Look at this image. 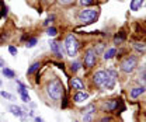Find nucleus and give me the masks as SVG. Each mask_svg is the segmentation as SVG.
I'll return each mask as SVG.
<instances>
[{"instance_id":"f257e3e1","label":"nucleus","mask_w":146,"mask_h":122,"mask_svg":"<svg viewBox=\"0 0 146 122\" xmlns=\"http://www.w3.org/2000/svg\"><path fill=\"white\" fill-rule=\"evenodd\" d=\"M46 93H48V97H49L51 100L59 101V100L62 98V95H63V86H62L60 80H59V79L52 80V82L48 84V87H46Z\"/></svg>"},{"instance_id":"f03ea898","label":"nucleus","mask_w":146,"mask_h":122,"mask_svg":"<svg viewBox=\"0 0 146 122\" xmlns=\"http://www.w3.org/2000/svg\"><path fill=\"white\" fill-rule=\"evenodd\" d=\"M65 48H66V52H68V56L70 58H74L77 55V51H79V42L76 39V36L73 34H69L65 39Z\"/></svg>"},{"instance_id":"7ed1b4c3","label":"nucleus","mask_w":146,"mask_h":122,"mask_svg":"<svg viewBox=\"0 0 146 122\" xmlns=\"http://www.w3.org/2000/svg\"><path fill=\"white\" fill-rule=\"evenodd\" d=\"M98 17V10L96 9H84L79 13V21L83 24H91Z\"/></svg>"},{"instance_id":"20e7f679","label":"nucleus","mask_w":146,"mask_h":122,"mask_svg":"<svg viewBox=\"0 0 146 122\" xmlns=\"http://www.w3.org/2000/svg\"><path fill=\"white\" fill-rule=\"evenodd\" d=\"M136 65H138L136 56H128L121 62V70L124 73H132L135 70V68H136Z\"/></svg>"},{"instance_id":"39448f33","label":"nucleus","mask_w":146,"mask_h":122,"mask_svg":"<svg viewBox=\"0 0 146 122\" xmlns=\"http://www.w3.org/2000/svg\"><path fill=\"white\" fill-rule=\"evenodd\" d=\"M106 73H107V77H106V82H104L103 88H106V90H111V88H114V86H115L117 72H115V70H112V69H108V70H106Z\"/></svg>"},{"instance_id":"423d86ee","label":"nucleus","mask_w":146,"mask_h":122,"mask_svg":"<svg viewBox=\"0 0 146 122\" xmlns=\"http://www.w3.org/2000/svg\"><path fill=\"white\" fill-rule=\"evenodd\" d=\"M97 62V53L94 52V49H87V52L84 55V65L87 68H93Z\"/></svg>"},{"instance_id":"0eeeda50","label":"nucleus","mask_w":146,"mask_h":122,"mask_svg":"<svg viewBox=\"0 0 146 122\" xmlns=\"http://www.w3.org/2000/svg\"><path fill=\"white\" fill-rule=\"evenodd\" d=\"M106 77H107L106 70H98V72H96V73L93 74V82H94L96 86L103 87V86H104V82H106Z\"/></svg>"},{"instance_id":"6e6552de","label":"nucleus","mask_w":146,"mask_h":122,"mask_svg":"<svg viewBox=\"0 0 146 122\" xmlns=\"http://www.w3.org/2000/svg\"><path fill=\"white\" fill-rule=\"evenodd\" d=\"M49 48H51V51H52L58 58H63V48H62V45H60L59 42L51 41V42H49Z\"/></svg>"},{"instance_id":"1a4fd4ad","label":"nucleus","mask_w":146,"mask_h":122,"mask_svg":"<svg viewBox=\"0 0 146 122\" xmlns=\"http://www.w3.org/2000/svg\"><path fill=\"white\" fill-rule=\"evenodd\" d=\"M89 98V93H86V91H83V90H80V91H77L74 95H73V101L76 103V104H80V103H84L86 100Z\"/></svg>"},{"instance_id":"9d476101","label":"nucleus","mask_w":146,"mask_h":122,"mask_svg":"<svg viewBox=\"0 0 146 122\" xmlns=\"http://www.w3.org/2000/svg\"><path fill=\"white\" fill-rule=\"evenodd\" d=\"M145 91H146L145 86H136V87H133L132 90H131L129 95H131V98H132V100H136V98H138V97H141Z\"/></svg>"},{"instance_id":"9b49d317","label":"nucleus","mask_w":146,"mask_h":122,"mask_svg":"<svg viewBox=\"0 0 146 122\" xmlns=\"http://www.w3.org/2000/svg\"><path fill=\"white\" fill-rule=\"evenodd\" d=\"M9 109H10V112L14 115V117H18V118H25V114H24V111L21 109V107H18V105H10L9 107Z\"/></svg>"},{"instance_id":"f8f14e48","label":"nucleus","mask_w":146,"mask_h":122,"mask_svg":"<svg viewBox=\"0 0 146 122\" xmlns=\"http://www.w3.org/2000/svg\"><path fill=\"white\" fill-rule=\"evenodd\" d=\"M69 83H70L72 88L77 90V91H80V90H83V88H84V84H83V82H82V80H80L79 77H72Z\"/></svg>"},{"instance_id":"ddd939ff","label":"nucleus","mask_w":146,"mask_h":122,"mask_svg":"<svg viewBox=\"0 0 146 122\" xmlns=\"http://www.w3.org/2000/svg\"><path fill=\"white\" fill-rule=\"evenodd\" d=\"M143 3H145V0H132L131 1V10L132 11H138L143 6Z\"/></svg>"},{"instance_id":"4468645a","label":"nucleus","mask_w":146,"mask_h":122,"mask_svg":"<svg viewBox=\"0 0 146 122\" xmlns=\"http://www.w3.org/2000/svg\"><path fill=\"white\" fill-rule=\"evenodd\" d=\"M115 55H117V49H115V48H110L108 51L104 52L103 58H104V60H110V59H112Z\"/></svg>"},{"instance_id":"2eb2a0df","label":"nucleus","mask_w":146,"mask_h":122,"mask_svg":"<svg viewBox=\"0 0 146 122\" xmlns=\"http://www.w3.org/2000/svg\"><path fill=\"white\" fill-rule=\"evenodd\" d=\"M39 68H41V63H39V62H34V63H33V65L28 68V70H27V74H28V76L34 74V73H35Z\"/></svg>"},{"instance_id":"dca6fc26","label":"nucleus","mask_w":146,"mask_h":122,"mask_svg":"<svg viewBox=\"0 0 146 122\" xmlns=\"http://www.w3.org/2000/svg\"><path fill=\"white\" fill-rule=\"evenodd\" d=\"M117 105H118V103H117L115 100H111V101H108V103L104 104V108H106L107 111H114V109L117 108Z\"/></svg>"},{"instance_id":"f3484780","label":"nucleus","mask_w":146,"mask_h":122,"mask_svg":"<svg viewBox=\"0 0 146 122\" xmlns=\"http://www.w3.org/2000/svg\"><path fill=\"white\" fill-rule=\"evenodd\" d=\"M3 74H4L7 79H14V76H16L14 70L9 69V68H4V69H3Z\"/></svg>"},{"instance_id":"a211bd4d","label":"nucleus","mask_w":146,"mask_h":122,"mask_svg":"<svg viewBox=\"0 0 146 122\" xmlns=\"http://www.w3.org/2000/svg\"><path fill=\"white\" fill-rule=\"evenodd\" d=\"M133 48L138 51V52H141V53H145L146 52V45L145 44H139V42H135L133 44Z\"/></svg>"},{"instance_id":"6ab92c4d","label":"nucleus","mask_w":146,"mask_h":122,"mask_svg":"<svg viewBox=\"0 0 146 122\" xmlns=\"http://www.w3.org/2000/svg\"><path fill=\"white\" fill-rule=\"evenodd\" d=\"M96 117V112H89V114H83V122H93Z\"/></svg>"},{"instance_id":"aec40b11","label":"nucleus","mask_w":146,"mask_h":122,"mask_svg":"<svg viewBox=\"0 0 146 122\" xmlns=\"http://www.w3.org/2000/svg\"><path fill=\"white\" fill-rule=\"evenodd\" d=\"M124 39H125V34H124V32H119V34L115 35L114 42H115V44H122V42H124Z\"/></svg>"},{"instance_id":"412c9836","label":"nucleus","mask_w":146,"mask_h":122,"mask_svg":"<svg viewBox=\"0 0 146 122\" xmlns=\"http://www.w3.org/2000/svg\"><path fill=\"white\" fill-rule=\"evenodd\" d=\"M36 42H38L36 38H30V39L25 42V46H27V48H34V46L36 45Z\"/></svg>"},{"instance_id":"4be33fe9","label":"nucleus","mask_w":146,"mask_h":122,"mask_svg":"<svg viewBox=\"0 0 146 122\" xmlns=\"http://www.w3.org/2000/svg\"><path fill=\"white\" fill-rule=\"evenodd\" d=\"M83 114H89V112H96V105L94 104H89L84 109H82Z\"/></svg>"},{"instance_id":"5701e85b","label":"nucleus","mask_w":146,"mask_h":122,"mask_svg":"<svg viewBox=\"0 0 146 122\" xmlns=\"http://www.w3.org/2000/svg\"><path fill=\"white\" fill-rule=\"evenodd\" d=\"M46 34H48V36H56V35H58V30H56L55 27H49V28L46 30Z\"/></svg>"},{"instance_id":"b1692460","label":"nucleus","mask_w":146,"mask_h":122,"mask_svg":"<svg viewBox=\"0 0 146 122\" xmlns=\"http://www.w3.org/2000/svg\"><path fill=\"white\" fill-rule=\"evenodd\" d=\"M0 95L3 98H6V100H13V95L10 93H7V91H0Z\"/></svg>"},{"instance_id":"393cba45","label":"nucleus","mask_w":146,"mask_h":122,"mask_svg":"<svg viewBox=\"0 0 146 122\" xmlns=\"http://www.w3.org/2000/svg\"><path fill=\"white\" fill-rule=\"evenodd\" d=\"M70 66H72V70H73V72H77V70L82 68V66H80V62H77V60H74Z\"/></svg>"},{"instance_id":"a878e982","label":"nucleus","mask_w":146,"mask_h":122,"mask_svg":"<svg viewBox=\"0 0 146 122\" xmlns=\"http://www.w3.org/2000/svg\"><path fill=\"white\" fill-rule=\"evenodd\" d=\"M9 52L11 53L13 56H17L18 51H17V48H16V46H13V45H10V46H9Z\"/></svg>"},{"instance_id":"bb28decb","label":"nucleus","mask_w":146,"mask_h":122,"mask_svg":"<svg viewBox=\"0 0 146 122\" xmlns=\"http://www.w3.org/2000/svg\"><path fill=\"white\" fill-rule=\"evenodd\" d=\"M54 20H55V16H49V17H48L46 20H45V21H44V25H49V24H51V23H52Z\"/></svg>"},{"instance_id":"cd10ccee","label":"nucleus","mask_w":146,"mask_h":122,"mask_svg":"<svg viewBox=\"0 0 146 122\" xmlns=\"http://www.w3.org/2000/svg\"><path fill=\"white\" fill-rule=\"evenodd\" d=\"M80 1V4H83V6H90L94 3V0H79Z\"/></svg>"},{"instance_id":"c85d7f7f","label":"nucleus","mask_w":146,"mask_h":122,"mask_svg":"<svg viewBox=\"0 0 146 122\" xmlns=\"http://www.w3.org/2000/svg\"><path fill=\"white\" fill-rule=\"evenodd\" d=\"M21 100H23L24 103H30V101H31V98H30L28 94H27V95H21Z\"/></svg>"},{"instance_id":"c756f323","label":"nucleus","mask_w":146,"mask_h":122,"mask_svg":"<svg viewBox=\"0 0 146 122\" xmlns=\"http://www.w3.org/2000/svg\"><path fill=\"white\" fill-rule=\"evenodd\" d=\"M34 121H35V122H45L42 118H41V117H35V118H34Z\"/></svg>"},{"instance_id":"7c9ffc66","label":"nucleus","mask_w":146,"mask_h":122,"mask_svg":"<svg viewBox=\"0 0 146 122\" xmlns=\"http://www.w3.org/2000/svg\"><path fill=\"white\" fill-rule=\"evenodd\" d=\"M0 68H3V69L6 68V63H4V60H3V59H0Z\"/></svg>"},{"instance_id":"2f4dec72","label":"nucleus","mask_w":146,"mask_h":122,"mask_svg":"<svg viewBox=\"0 0 146 122\" xmlns=\"http://www.w3.org/2000/svg\"><path fill=\"white\" fill-rule=\"evenodd\" d=\"M59 1H60V3H63V4H65V3H70V1H72V0H59Z\"/></svg>"},{"instance_id":"473e14b6","label":"nucleus","mask_w":146,"mask_h":122,"mask_svg":"<svg viewBox=\"0 0 146 122\" xmlns=\"http://www.w3.org/2000/svg\"><path fill=\"white\" fill-rule=\"evenodd\" d=\"M101 122H110V118H104V119H103Z\"/></svg>"}]
</instances>
